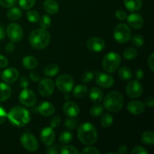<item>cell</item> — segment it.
<instances>
[{
    "label": "cell",
    "instance_id": "obj_5",
    "mask_svg": "<svg viewBox=\"0 0 154 154\" xmlns=\"http://www.w3.org/2000/svg\"><path fill=\"white\" fill-rule=\"evenodd\" d=\"M121 63V57L114 52H110L104 57L102 61L103 69L108 73H114L118 69Z\"/></svg>",
    "mask_w": 154,
    "mask_h": 154
},
{
    "label": "cell",
    "instance_id": "obj_23",
    "mask_svg": "<svg viewBox=\"0 0 154 154\" xmlns=\"http://www.w3.org/2000/svg\"><path fill=\"white\" fill-rule=\"evenodd\" d=\"M90 98L94 103H99L103 99V93L98 87H93L90 90Z\"/></svg>",
    "mask_w": 154,
    "mask_h": 154
},
{
    "label": "cell",
    "instance_id": "obj_59",
    "mask_svg": "<svg viewBox=\"0 0 154 154\" xmlns=\"http://www.w3.org/2000/svg\"><path fill=\"white\" fill-rule=\"evenodd\" d=\"M108 154H117L116 153H114V152H111V153H108Z\"/></svg>",
    "mask_w": 154,
    "mask_h": 154
},
{
    "label": "cell",
    "instance_id": "obj_2",
    "mask_svg": "<svg viewBox=\"0 0 154 154\" xmlns=\"http://www.w3.org/2000/svg\"><path fill=\"white\" fill-rule=\"evenodd\" d=\"M78 137L80 141L85 145H92L98 139L96 127L90 123H84L78 127Z\"/></svg>",
    "mask_w": 154,
    "mask_h": 154
},
{
    "label": "cell",
    "instance_id": "obj_26",
    "mask_svg": "<svg viewBox=\"0 0 154 154\" xmlns=\"http://www.w3.org/2000/svg\"><path fill=\"white\" fill-rule=\"evenodd\" d=\"M87 92H88V90H87V86L84 84H80V85L76 86L74 89L73 96L77 99H82L87 96Z\"/></svg>",
    "mask_w": 154,
    "mask_h": 154
},
{
    "label": "cell",
    "instance_id": "obj_21",
    "mask_svg": "<svg viewBox=\"0 0 154 154\" xmlns=\"http://www.w3.org/2000/svg\"><path fill=\"white\" fill-rule=\"evenodd\" d=\"M44 9L50 14H56L59 11V5L55 0H46L44 2Z\"/></svg>",
    "mask_w": 154,
    "mask_h": 154
},
{
    "label": "cell",
    "instance_id": "obj_20",
    "mask_svg": "<svg viewBox=\"0 0 154 154\" xmlns=\"http://www.w3.org/2000/svg\"><path fill=\"white\" fill-rule=\"evenodd\" d=\"M38 112L42 115L45 116V117H49V116H51L55 112V108L50 102H44L39 105Z\"/></svg>",
    "mask_w": 154,
    "mask_h": 154
},
{
    "label": "cell",
    "instance_id": "obj_50",
    "mask_svg": "<svg viewBox=\"0 0 154 154\" xmlns=\"http://www.w3.org/2000/svg\"><path fill=\"white\" fill-rule=\"evenodd\" d=\"M8 65V60L5 57L0 55V68H5Z\"/></svg>",
    "mask_w": 154,
    "mask_h": 154
},
{
    "label": "cell",
    "instance_id": "obj_52",
    "mask_svg": "<svg viewBox=\"0 0 154 154\" xmlns=\"http://www.w3.org/2000/svg\"><path fill=\"white\" fill-rule=\"evenodd\" d=\"M147 63H148V66L150 69V70L152 72L154 71V60H153V54H152L150 56V57L148 58V60H147Z\"/></svg>",
    "mask_w": 154,
    "mask_h": 154
},
{
    "label": "cell",
    "instance_id": "obj_16",
    "mask_svg": "<svg viewBox=\"0 0 154 154\" xmlns=\"http://www.w3.org/2000/svg\"><path fill=\"white\" fill-rule=\"evenodd\" d=\"M19 78V72L14 68H8L2 73V78L6 83L12 84L15 82Z\"/></svg>",
    "mask_w": 154,
    "mask_h": 154
},
{
    "label": "cell",
    "instance_id": "obj_54",
    "mask_svg": "<svg viewBox=\"0 0 154 154\" xmlns=\"http://www.w3.org/2000/svg\"><path fill=\"white\" fill-rule=\"evenodd\" d=\"M135 78L137 80H141L144 78V72L141 69H138V70L135 72Z\"/></svg>",
    "mask_w": 154,
    "mask_h": 154
},
{
    "label": "cell",
    "instance_id": "obj_18",
    "mask_svg": "<svg viewBox=\"0 0 154 154\" xmlns=\"http://www.w3.org/2000/svg\"><path fill=\"white\" fill-rule=\"evenodd\" d=\"M128 25L135 29H139L143 26L144 20L142 17L138 14H132L127 17Z\"/></svg>",
    "mask_w": 154,
    "mask_h": 154
},
{
    "label": "cell",
    "instance_id": "obj_4",
    "mask_svg": "<svg viewBox=\"0 0 154 154\" xmlns=\"http://www.w3.org/2000/svg\"><path fill=\"white\" fill-rule=\"evenodd\" d=\"M124 99L119 92L108 93L104 99V107L111 112H118L123 108Z\"/></svg>",
    "mask_w": 154,
    "mask_h": 154
},
{
    "label": "cell",
    "instance_id": "obj_14",
    "mask_svg": "<svg viewBox=\"0 0 154 154\" xmlns=\"http://www.w3.org/2000/svg\"><path fill=\"white\" fill-rule=\"evenodd\" d=\"M87 47L92 52L99 53L105 49V42L101 38L93 37L87 41Z\"/></svg>",
    "mask_w": 154,
    "mask_h": 154
},
{
    "label": "cell",
    "instance_id": "obj_29",
    "mask_svg": "<svg viewBox=\"0 0 154 154\" xmlns=\"http://www.w3.org/2000/svg\"><path fill=\"white\" fill-rule=\"evenodd\" d=\"M59 71H60V68H59L57 65L49 64L45 67V70H44V74L46 76L54 77L58 74Z\"/></svg>",
    "mask_w": 154,
    "mask_h": 154
},
{
    "label": "cell",
    "instance_id": "obj_41",
    "mask_svg": "<svg viewBox=\"0 0 154 154\" xmlns=\"http://www.w3.org/2000/svg\"><path fill=\"white\" fill-rule=\"evenodd\" d=\"M93 73L92 72H86L81 76V80L84 83H90L93 79Z\"/></svg>",
    "mask_w": 154,
    "mask_h": 154
},
{
    "label": "cell",
    "instance_id": "obj_28",
    "mask_svg": "<svg viewBox=\"0 0 154 154\" xmlns=\"http://www.w3.org/2000/svg\"><path fill=\"white\" fill-rule=\"evenodd\" d=\"M22 16V12L18 8H12L7 12V17L12 21L17 20Z\"/></svg>",
    "mask_w": 154,
    "mask_h": 154
},
{
    "label": "cell",
    "instance_id": "obj_11",
    "mask_svg": "<svg viewBox=\"0 0 154 154\" xmlns=\"http://www.w3.org/2000/svg\"><path fill=\"white\" fill-rule=\"evenodd\" d=\"M126 93L129 97L132 99L140 97L143 93L142 85L137 81H131L126 86Z\"/></svg>",
    "mask_w": 154,
    "mask_h": 154
},
{
    "label": "cell",
    "instance_id": "obj_38",
    "mask_svg": "<svg viewBox=\"0 0 154 154\" xmlns=\"http://www.w3.org/2000/svg\"><path fill=\"white\" fill-rule=\"evenodd\" d=\"M35 0H19L20 7L23 10H29L34 6Z\"/></svg>",
    "mask_w": 154,
    "mask_h": 154
},
{
    "label": "cell",
    "instance_id": "obj_10",
    "mask_svg": "<svg viewBox=\"0 0 154 154\" xmlns=\"http://www.w3.org/2000/svg\"><path fill=\"white\" fill-rule=\"evenodd\" d=\"M19 101L22 105L27 107H32L37 102V97L31 90L24 88L19 96Z\"/></svg>",
    "mask_w": 154,
    "mask_h": 154
},
{
    "label": "cell",
    "instance_id": "obj_31",
    "mask_svg": "<svg viewBox=\"0 0 154 154\" xmlns=\"http://www.w3.org/2000/svg\"><path fill=\"white\" fill-rule=\"evenodd\" d=\"M73 139V135L72 133L69 131H64L60 135L59 141L60 143L64 144H68L71 142Z\"/></svg>",
    "mask_w": 154,
    "mask_h": 154
},
{
    "label": "cell",
    "instance_id": "obj_1",
    "mask_svg": "<svg viewBox=\"0 0 154 154\" xmlns=\"http://www.w3.org/2000/svg\"><path fill=\"white\" fill-rule=\"evenodd\" d=\"M7 118L13 126L23 127L29 122L30 114L26 108L20 106H15L12 108L7 114Z\"/></svg>",
    "mask_w": 154,
    "mask_h": 154
},
{
    "label": "cell",
    "instance_id": "obj_9",
    "mask_svg": "<svg viewBox=\"0 0 154 154\" xmlns=\"http://www.w3.org/2000/svg\"><path fill=\"white\" fill-rule=\"evenodd\" d=\"M8 36L12 42H19L22 40L23 37V31L19 24L11 23L8 26L6 30Z\"/></svg>",
    "mask_w": 154,
    "mask_h": 154
},
{
    "label": "cell",
    "instance_id": "obj_47",
    "mask_svg": "<svg viewBox=\"0 0 154 154\" xmlns=\"http://www.w3.org/2000/svg\"><path fill=\"white\" fill-rule=\"evenodd\" d=\"M19 84H20V87L21 88H27L29 85V80L26 77L23 76L22 78H20L19 81Z\"/></svg>",
    "mask_w": 154,
    "mask_h": 154
},
{
    "label": "cell",
    "instance_id": "obj_42",
    "mask_svg": "<svg viewBox=\"0 0 154 154\" xmlns=\"http://www.w3.org/2000/svg\"><path fill=\"white\" fill-rule=\"evenodd\" d=\"M17 0H0V5L4 8H11L14 6Z\"/></svg>",
    "mask_w": 154,
    "mask_h": 154
},
{
    "label": "cell",
    "instance_id": "obj_57",
    "mask_svg": "<svg viewBox=\"0 0 154 154\" xmlns=\"http://www.w3.org/2000/svg\"><path fill=\"white\" fill-rule=\"evenodd\" d=\"M5 37V31L4 28L0 25V41L3 40Z\"/></svg>",
    "mask_w": 154,
    "mask_h": 154
},
{
    "label": "cell",
    "instance_id": "obj_53",
    "mask_svg": "<svg viewBox=\"0 0 154 154\" xmlns=\"http://www.w3.org/2000/svg\"><path fill=\"white\" fill-rule=\"evenodd\" d=\"M145 104L147 107L149 108H153V104H154V99L152 96H150V97L147 98L145 100Z\"/></svg>",
    "mask_w": 154,
    "mask_h": 154
},
{
    "label": "cell",
    "instance_id": "obj_35",
    "mask_svg": "<svg viewBox=\"0 0 154 154\" xmlns=\"http://www.w3.org/2000/svg\"><path fill=\"white\" fill-rule=\"evenodd\" d=\"M137 54H138V53L135 48H129L125 50L124 53H123V57L127 60H134L137 57Z\"/></svg>",
    "mask_w": 154,
    "mask_h": 154
},
{
    "label": "cell",
    "instance_id": "obj_55",
    "mask_svg": "<svg viewBox=\"0 0 154 154\" xmlns=\"http://www.w3.org/2000/svg\"><path fill=\"white\" fill-rule=\"evenodd\" d=\"M15 49L14 45L13 43H8L5 47V51L7 53H12Z\"/></svg>",
    "mask_w": 154,
    "mask_h": 154
},
{
    "label": "cell",
    "instance_id": "obj_40",
    "mask_svg": "<svg viewBox=\"0 0 154 154\" xmlns=\"http://www.w3.org/2000/svg\"><path fill=\"white\" fill-rule=\"evenodd\" d=\"M78 121L76 119H74V117H70V118L67 119L65 122V126L68 129H74L78 125Z\"/></svg>",
    "mask_w": 154,
    "mask_h": 154
},
{
    "label": "cell",
    "instance_id": "obj_51",
    "mask_svg": "<svg viewBox=\"0 0 154 154\" xmlns=\"http://www.w3.org/2000/svg\"><path fill=\"white\" fill-rule=\"evenodd\" d=\"M49 146L50 147L46 150V153H48V154H57L58 153V150H57V148L56 147V146H54V145L51 146V144Z\"/></svg>",
    "mask_w": 154,
    "mask_h": 154
},
{
    "label": "cell",
    "instance_id": "obj_44",
    "mask_svg": "<svg viewBox=\"0 0 154 154\" xmlns=\"http://www.w3.org/2000/svg\"><path fill=\"white\" fill-rule=\"evenodd\" d=\"M81 153L84 154H99L100 152L97 150L96 148L93 147H85L84 149H83Z\"/></svg>",
    "mask_w": 154,
    "mask_h": 154
},
{
    "label": "cell",
    "instance_id": "obj_37",
    "mask_svg": "<svg viewBox=\"0 0 154 154\" xmlns=\"http://www.w3.org/2000/svg\"><path fill=\"white\" fill-rule=\"evenodd\" d=\"M26 17L28 20L29 21V22L32 23L38 22V20L39 18H40V15H39V14L36 11H33V10L29 11L26 14Z\"/></svg>",
    "mask_w": 154,
    "mask_h": 154
},
{
    "label": "cell",
    "instance_id": "obj_25",
    "mask_svg": "<svg viewBox=\"0 0 154 154\" xmlns=\"http://www.w3.org/2000/svg\"><path fill=\"white\" fill-rule=\"evenodd\" d=\"M11 95V89L8 84L0 83V102L7 100Z\"/></svg>",
    "mask_w": 154,
    "mask_h": 154
},
{
    "label": "cell",
    "instance_id": "obj_39",
    "mask_svg": "<svg viewBox=\"0 0 154 154\" xmlns=\"http://www.w3.org/2000/svg\"><path fill=\"white\" fill-rule=\"evenodd\" d=\"M60 153L61 154H78L79 151L78 149L75 148V147L71 145H66L64 147H61L60 150Z\"/></svg>",
    "mask_w": 154,
    "mask_h": 154
},
{
    "label": "cell",
    "instance_id": "obj_43",
    "mask_svg": "<svg viewBox=\"0 0 154 154\" xmlns=\"http://www.w3.org/2000/svg\"><path fill=\"white\" fill-rule=\"evenodd\" d=\"M132 154H148L149 152L146 150L145 147L141 146H137L135 147L132 150Z\"/></svg>",
    "mask_w": 154,
    "mask_h": 154
},
{
    "label": "cell",
    "instance_id": "obj_15",
    "mask_svg": "<svg viewBox=\"0 0 154 154\" xmlns=\"http://www.w3.org/2000/svg\"><path fill=\"white\" fill-rule=\"evenodd\" d=\"M41 140L45 145L49 146L53 144L55 139V132L52 127H45L41 132Z\"/></svg>",
    "mask_w": 154,
    "mask_h": 154
},
{
    "label": "cell",
    "instance_id": "obj_32",
    "mask_svg": "<svg viewBox=\"0 0 154 154\" xmlns=\"http://www.w3.org/2000/svg\"><path fill=\"white\" fill-rule=\"evenodd\" d=\"M113 117L110 114H105L101 117L100 124L103 127H110L113 124Z\"/></svg>",
    "mask_w": 154,
    "mask_h": 154
},
{
    "label": "cell",
    "instance_id": "obj_27",
    "mask_svg": "<svg viewBox=\"0 0 154 154\" xmlns=\"http://www.w3.org/2000/svg\"><path fill=\"white\" fill-rule=\"evenodd\" d=\"M118 76L123 81H129L132 78V72L128 67H122L118 70Z\"/></svg>",
    "mask_w": 154,
    "mask_h": 154
},
{
    "label": "cell",
    "instance_id": "obj_48",
    "mask_svg": "<svg viewBox=\"0 0 154 154\" xmlns=\"http://www.w3.org/2000/svg\"><path fill=\"white\" fill-rule=\"evenodd\" d=\"M6 118H7V113L2 107L0 106V125L5 121Z\"/></svg>",
    "mask_w": 154,
    "mask_h": 154
},
{
    "label": "cell",
    "instance_id": "obj_46",
    "mask_svg": "<svg viewBox=\"0 0 154 154\" xmlns=\"http://www.w3.org/2000/svg\"><path fill=\"white\" fill-rule=\"evenodd\" d=\"M61 123V118L59 116H55L52 120H51V126L52 128H56L59 126Z\"/></svg>",
    "mask_w": 154,
    "mask_h": 154
},
{
    "label": "cell",
    "instance_id": "obj_7",
    "mask_svg": "<svg viewBox=\"0 0 154 154\" xmlns=\"http://www.w3.org/2000/svg\"><path fill=\"white\" fill-rule=\"evenodd\" d=\"M74 80L70 75H62L56 79V86L61 92L68 93L74 88Z\"/></svg>",
    "mask_w": 154,
    "mask_h": 154
},
{
    "label": "cell",
    "instance_id": "obj_56",
    "mask_svg": "<svg viewBox=\"0 0 154 154\" xmlns=\"http://www.w3.org/2000/svg\"><path fill=\"white\" fill-rule=\"evenodd\" d=\"M128 151V148L126 146L122 145L119 147L118 149V153L120 154H126Z\"/></svg>",
    "mask_w": 154,
    "mask_h": 154
},
{
    "label": "cell",
    "instance_id": "obj_13",
    "mask_svg": "<svg viewBox=\"0 0 154 154\" xmlns=\"http://www.w3.org/2000/svg\"><path fill=\"white\" fill-rule=\"evenodd\" d=\"M96 84L103 88H110L114 85V78L112 76L103 72H95Z\"/></svg>",
    "mask_w": 154,
    "mask_h": 154
},
{
    "label": "cell",
    "instance_id": "obj_19",
    "mask_svg": "<svg viewBox=\"0 0 154 154\" xmlns=\"http://www.w3.org/2000/svg\"><path fill=\"white\" fill-rule=\"evenodd\" d=\"M127 110L131 114L138 115V114H141L144 112V110H145V105L143 102H140V101H131L128 104Z\"/></svg>",
    "mask_w": 154,
    "mask_h": 154
},
{
    "label": "cell",
    "instance_id": "obj_12",
    "mask_svg": "<svg viewBox=\"0 0 154 154\" xmlns=\"http://www.w3.org/2000/svg\"><path fill=\"white\" fill-rule=\"evenodd\" d=\"M54 90V84L52 80L44 78L38 84V92L44 97H49Z\"/></svg>",
    "mask_w": 154,
    "mask_h": 154
},
{
    "label": "cell",
    "instance_id": "obj_3",
    "mask_svg": "<svg viewBox=\"0 0 154 154\" xmlns=\"http://www.w3.org/2000/svg\"><path fill=\"white\" fill-rule=\"evenodd\" d=\"M51 35L45 29H36L33 30L29 35V43L32 47L37 50L46 48L50 43Z\"/></svg>",
    "mask_w": 154,
    "mask_h": 154
},
{
    "label": "cell",
    "instance_id": "obj_58",
    "mask_svg": "<svg viewBox=\"0 0 154 154\" xmlns=\"http://www.w3.org/2000/svg\"><path fill=\"white\" fill-rule=\"evenodd\" d=\"M66 96H65V98H66V99H70V96H69V95H68V94H66Z\"/></svg>",
    "mask_w": 154,
    "mask_h": 154
},
{
    "label": "cell",
    "instance_id": "obj_33",
    "mask_svg": "<svg viewBox=\"0 0 154 154\" xmlns=\"http://www.w3.org/2000/svg\"><path fill=\"white\" fill-rule=\"evenodd\" d=\"M38 21L41 28L45 29L49 28L51 23V17H50V16H48V15L47 14L42 15V16L39 18Z\"/></svg>",
    "mask_w": 154,
    "mask_h": 154
},
{
    "label": "cell",
    "instance_id": "obj_24",
    "mask_svg": "<svg viewBox=\"0 0 154 154\" xmlns=\"http://www.w3.org/2000/svg\"><path fill=\"white\" fill-rule=\"evenodd\" d=\"M23 65L26 69L29 70L35 69L38 66V60L32 56H26L23 58Z\"/></svg>",
    "mask_w": 154,
    "mask_h": 154
},
{
    "label": "cell",
    "instance_id": "obj_30",
    "mask_svg": "<svg viewBox=\"0 0 154 154\" xmlns=\"http://www.w3.org/2000/svg\"><path fill=\"white\" fill-rule=\"evenodd\" d=\"M141 142L147 145L154 144V133L153 131H146L141 136Z\"/></svg>",
    "mask_w": 154,
    "mask_h": 154
},
{
    "label": "cell",
    "instance_id": "obj_8",
    "mask_svg": "<svg viewBox=\"0 0 154 154\" xmlns=\"http://www.w3.org/2000/svg\"><path fill=\"white\" fill-rule=\"evenodd\" d=\"M20 143L26 150L35 152L38 148V142L35 137L31 133L26 132L23 134L20 138Z\"/></svg>",
    "mask_w": 154,
    "mask_h": 154
},
{
    "label": "cell",
    "instance_id": "obj_34",
    "mask_svg": "<svg viewBox=\"0 0 154 154\" xmlns=\"http://www.w3.org/2000/svg\"><path fill=\"white\" fill-rule=\"evenodd\" d=\"M129 40H130L132 45L133 46L137 47V48H141L144 44V38L141 35H135L132 36V37L130 38Z\"/></svg>",
    "mask_w": 154,
    "mask_h": 154
},
{
    "label": "cell",
    "instance_id": "obj_45",
    "mask_svg": "<svg viewBox=\"0 0 154 154\" xmlns=\"http://www.w3.org/2000/svg\"><path fill=\"white\" fill-rule=\"evenodd\" d=\"M116 17L117 18L120 20H124L127 17V14H126V12L123 10H117L115 13Z\"/></svg>",
    "mask_w": 154,
    "mask_h": 154
},
{
    "label": "cell",
    "instance_id": "obj_17",
    "mask_svg": "<svg viewBox=\"0 0 154 154\" xmlns=\"http://www.w3.org/2000/svg\"><path fill=\"white\" fill-rule=\"evenodd\" d=\"M63 112L69 117H75L79 114L80 108L75 102L68 101L63 105Z\"/></svg>",
    "mask_w": 154,
    "mask_h": 154
},
{
    "label": "cell",
    "instance_id": "obj_36",
    "mask_svg": "<svg viewBox=\"0 0 154 154\" xmlns=\"http://www.w3.org/2000/svg\"><path fill=\"white\" fill-rule=\"evenodd\" d=\"M104 112V107L102 105H99L97 103V105H95L94 106H93L90 109V114L93 117H99L100 115H102Z\"/></svg>",
    "mask_w": 154,
    "mask_h": 154
},
{
    "label": "cell",
    "instance_id": "obj_22",
    "mask_svg": "<svg viewBox=\"0 0 154 154\" xmlns=\"http://www.w3.org/2000/svg\"><path fill=\"white\" fill-rule=\"evenodd\" d=\"M124 5L129 11L135 12L141 8L142 0H124Z\"/></svg>",
    "mask_w": 154,
    "mask_h": 154
},
{
    "label": "cell",
    "instance_id": "obj_6",
    "mask_svg": "<svg viewBox=\"0 0 154 154\" xmlns=\"http://www.w3.org/2000/svg\"><path fill=\"white\" fill-rule=\"evenodd\" d=\"M131 30L129 26L125 23H120L116 26L114 29V38L120 44L126 43L131 38Z\"/></svg>",
    "mask_w": 154,
    "mask_h": 154
},
{
    "label": "cell",
    "instance_id": "obj_49",
    "mask_svg": "<svg viewBox=\"0 0 154 154\" xmlns=\"http://www.w3.org/2000/svg\"><path fill=\"white\" fill-rule=\"evenodd\" d=\"M29 76L30 79L32 81H34V82H38V81H39V80H40V76H39L38 73L35 72V71H32V72H30Z\"/></svg>",
    "mask_w": 154,
    "mask_h": 154
}]
</instances>
